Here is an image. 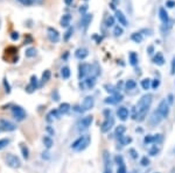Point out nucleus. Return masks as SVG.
<instances>
[{"instance_id": "2", "label": "nucleus", "mask_w": 175, "mask_h": 173, "mask_svg": "<svg viewBox=\"0 0 175 173\" xmlns=\"http://www.w3.org/2000/svg\"><path fill=\"white\" fill-rule=\"evenodd\" d=\"M90 142H91L90 136H81V137H78L76 141L71 144V149L76 151H83L89 146Z\"/></svg>"}, {"instance_id": "43", "label": "nucleus", "mask_w": 175, "mask_h": 173, "mask_svg": "<svg viewBox=\"0 0 175 173\" xmlns=\"http://www.w3.org/2000/svg\"><path fill=\"white\" fill-rule=\"evenodd\" d=\"M159 86H160V80H159V79H153L152 83H151V87H152L153 90H156Z\"/></svg>"}, {"instance_id": "13", "label": "nucleus", "mask_w": 175, "mask_h": 173, "mask_svg": "<svg viewBox=\"0 0 175 173\" xmlns=\"http://www.w3.org/2000/svg\"><path fill=\"white\" fill-rule=\"evenodd\" d=\"M48 37H49V40H50L53 43H56V42L60 41V34H59V31L55 29V28L49 27V28H48Z\"/></svg>"}, {"instance_id": "23", "label": "nucleus", "mask_w": 175, "mask_h": 173, "mask_svg": "<svg viewBox=\"0 0 175 173\" xmlns=\"http://www.w3.org/2000/svg\"><path fill=\"white\" fill-rule=\"evenodd\" d=\"M69 111H70V105H69L68 102H63V104H61L60 107H59L60 114H67L69 113Z\"/></svg>"}, {"instance_id": "14", "label": "nucleus", "mask_w": 175, "mask_h": 173, "mask_svg": "<svg viewBox=\"0 0 175 173\" xmlns=\"http://www.w3.org/2000/svg\"><path fill=\"white\" fill-rule=\"evenodd\" d=\"M116 19L118 20L119 24H122V26H124V27L129 26V21H127V19H126L125 14L123 13L122 11H119V9L116 11Z\"/></svg>"}, {"instance_id": "55", "label": "nucleus", "mask_w": 175, "mask_h": 173, "mask_svg": "<svg viewBox=\"0 0 175 173\" xmlns=\"http://www.w3.org/2000/svg\"><path fill=\"white\" fill-rule=\"evenodd\" d=\"M147 53H150V55H152V53H154V46H153V45H150V46L147 48Z\"/></svg>"}, {"instance_id": "53", "label": "nucleus", "mask_w": 175, "mask_h": 173, "mask_svg": "<svg viewBox=\"0 0 175 173\" xmlns=\"http://www.w3.org/2000/svg\"><path fill=\"white\" fill-rule=\"evenodd\" d=\"M166 6L169 8H173L175 6V1L174 0H168L167 2H166Z\"/></svg>"}, {"instance_id": "58", "label": "nucleus", "mask_w": 175, "mask_h": 173, "mask_svg": "<svg viewBox=\"0 0 175 173\" xmlns=\"http://www.w3.org/2000/svg\"><path fill=\"white\" fill-rule=\"evenodd\" d=\"M35 1H38V2H42V0H35Z\"/></svg>"}, {"instance_id": "46", "label": "nucleus", "mask_w": 175, "mask_h": 173, "mask_svg": "<svg viewBox=\"0 0 175 173\" xmlns=\"http://www.w3.org/2000/svg\"><path fill=\"white\" fill-rule=\"evenodd\" d=\"M20 4H22L23 6H31L32 4L34 2V0H18Z\"/></svg>"}, {"instance_id": "50", "label": "nucleus", "mask_w": 175, "mask_h": 173, "mask_svg": "<svg viewBox=\"0 0 175 173\" xmlns=\"http://www.w3.org/2000/svg\"><path fill=\"white\" fill-rule=\"evenodd\" d=\"M4 86H5V91H6V93H9V92H11V86H9V84L7 83L6 79H4Z\"/></svg>"}, {"instance_id": "22", "label": "nucleus", "mask_w": 175, "mask_h": 173, "mask_svg": "<svg viewBox=\"0 0 175 173\" xmlns=\"http://www.w3.org/2000/svg\"><path fill=\"white\" fill-rule=\"evenodd\" d=\"M70 21H71V16L69 14H66V15H63L62 16V19H61V26L62 27H69L70 26Z\"/></svg>"}, {"instance_id": "24", "label": "nucleus", "mask_w": 175, "mask_h": 173, "mask_svg": "<svg viewBox=\"0 0 175 173\" xmlns=\"http://www.w3.org/2000/svg\"><path fill=\"white\" fill-rule=\"evenodd\" d=\"M125 131H126V128H125V126H118L117 128H116V130H114V135L117 136L118 138L119 137H122V136H124V134H125Z\"/></svg>"}, {"instance_id": "41", "label": "nucleus", "mask_w": 175, "mask_h": 173, "mask_svg": "<svg viewBox=\"0 0 175 173\" xmlns=\"http://www.w3.org/2000/svg\"><path fill=\"white\" fill-rule=\"evenodd\" d=\"M105 24L106 27H112L114 24V18L113 16H107L106 21H105Z\"/></svg>"}, {"instance_id": "54", "label": "nucleus", "mask_w": 175, "mask_h": 173, "mask_svg": "<svg viewBox=\"0 0 175 173\" xmlns=\"http://www.w3.org/2000/svg\"><path fill=\"white\" fill-rule=\"evenodd\" d=\"M166 100H167V102H168V104H169V106L172 105V104L174 102V100H173V94H169V95H168V97H167V99H166Z\"/></svg>"}, {"instance_id": "18", "label": "nucleus", "mask_w": 175, "mask_h": 173, "mask_svg": "<svg viewBox=\"0 0 175 173\" xmlns=\"http://www.w3.org/2000/svg\"><path fill=\"white\" fill-rule=\"evenodd\" d=\"M88 55H89V51H88L86 48H79V49H77L76 53H75V56H76V58H78V59L86 58Z\"/></svg>"}, {"instance_id": "35", "label": "nucleus", "mask_w": 175, "mask_h": 173, "mask_svg": "<svg viewBox=\"0 0 175 173\" xmlns=\"http://www.w3.org/2000/svg\"><path fill=\"white\" fill-rule=\"evenodd\" d=\"M50 75H52V73H50V71L49 70H46L43 73H42V83H47L49 79H50Z\"/></svg>"}, {"instance_id": "34", "label": "nucleus", "mask_w": 175, "mask_h": 173, "mask_svg": "<svg viewBox=\"0 0 175 173\" xmlns=\"http://www.w3.org/2000/svg\"><path fill=\"white\" fill-rule=\"evenodd\" d=\"M119 141H120L122 145H129L132 142V138L129 136H122V137H119Z\"/></svg>"}, {"instance_id": "4", "label": "nucleus", "mask_w": 175, "mask_h": 173, "mask_svg": "<svg viewBox=\"0 0 175 173\" xmlns=\"http://www.w3.org/2000/svg\"><path fill=\"white\" fill-rule=\"evenodd\" d=\"M90 71H91V65L90 64H86V63L79 64V66H78V78L79 79L86 78L88 75H90Z\"/></svg>"}, {"instance_id": "5", "label": "nucleus", "mask_w": 175, "mask_h": 173, "mask_svg": "<svg viewBox=\"0 0 175 173\" xmlns=\"http://www.w3.org/2000/svg\"><path fill=\"white\" fill-rule=\"evenodd\" d=\"M5 160H6V164L12 168H19L21 166V162L15 155H7Z\"/></svg>"}, {"instance_id": "39", "label": "nucleus", "mask_w": 175, "mask_h": 173, "mask_svg": "<svg viewBox=\"0 0 175 173\" xmlns=\"http://www.w3.org/2000/svg\"><path fill=\"white\" fill-rule=\"evenodd\" d=\"M105 104H107V105H116L117 104V99H116L114 95H111V97L105 99Z\"/></svg>"}, {"instance_id": "30", "label": "nucleus", "mask_w": 175, "mask_h": 173, "mask_svg": "<svg viewBox=\"0 0 175 173\" xmlns=\"http://www.w3.org/2000/svg\"><path fill=\"white\" fill-rule=\"evenodd\" d=\"M132 41H134L136 43H141V41H143V35L140 34V33H133L132 34Z\"/></svg>"}, {"instance_id": "51", "label": "nucleus", "mask_w": 175, "mask_h": 173, "mask_svg": "<svg viewBox=\"0 0 175 173\" xmlns=\"http://www.w3.org/2000/svg\"><path fill=\"white\" fill-rule=\"evenodd\" d=\"M129 152L131 153V157H132V158H134V159L138 158V152L134 150V149H130Z\"/></svg>"}, {"instance_id": "45", "label": "nucleus", "mask_w": 175, "mask_h": 173, "mask_svg": "<svg viewBox=\"0 0 175 173\" xmlns=\"http://www.w3.org/2000/svg\"><path fill=\"white\" fill-rule=\"evenodd\" d=\"M161 139H162V135H160V134H156V135H153V143H159L161 142Z\"/></svg>"}, {"instance_id": "31", "label": "nucleus", "mask_w": 175, "mask_h": 173, "mask_svg": "<svg viewBox=\"0 0 175 173\" xmlns=\"http://www.w3.org/2000/svg\"><path fill=\"white\" fill-rule=\"evenodd\" d=\"M20 149H21V152H22L23 158L28 159V157H29V150H28V148H27L25 144H20Z\"/></svg>"}, {"instance_id": "8", "label": "nucleus", "mask_w": 175, "mask_h": 173, "mask_svg": "<svg viewBox=\"0 0 175 173\" xmlns=\"http://www.w3.org/2000/svg\"><path fill=\"white\" fill-rule=\"evenodd\" d=\"M113 124H114V119L111 116V115H109V116H106L105 121L102 123V126H100V131H102V133H107V131H110V129L113 127Z\"/></svg>"}, {"instance_id": "9", "label": "nucleus", "mask_w": 175, "mask_h": 173, "mask_svg": "<svg viewBox=\"0 0 175 173\" xmlns=\"http://www.w3.org/2000/svg\"><path fill=\"white\" fill-rule=\"evenodd\" d=\"M92 121H93V117H92L91 115H88V116H85L83 117L82 120H79L78 122V124H77V127L79 130H84V129H88L90 126H91Z\"/></svg>"}, {"instance_id": "6", "label": "nucleus", "mask_w": 175, "mask_h": 173, "mask_svg": "<svg viewBox=\"0 0 175 173\" xmlns=\"http://www.w3.org/2000/svg\"><path fill=\"white\" fill-rule=\"evenodd\" d=\"M12 113H13V116H14V119L16 121H23L26 119V116H27L25 109L22 107H20V106H14L12 108Z\"/></svg>"}, {"instance_id": "10", "label": "nucleus", "mask_w": 175, "mask_h": 173, "mask_svg": "<svg viewBox=\"0 0 175 173\" xmlns=\"http://www.w3.org/2000/svg\"><path fill=\"white\" fill-rule=\"evenodd\" d=\"M0 128L5 131H14L16 129V126L13 122L6 120V119H1L0 120Z\"/></svg>"}, {"instance_id": "49", "label": "nucleus", "mask_w": 175, "mask_h": 173, "mask_svg": "<svg viewBox=\"0 0 175 173\" xmlns=\"http://www.w3.org/2000/svg\"><path fill=\"white\" fill-rule=\"evenodd\" d=\"M170 75H175V57L172 59V65H170Z\"/></svg>"}, {"instance_id": "12", "label": "nucleus", "mask_w": 175, "mask_h": 173, "mask_svg": "<svg viewBox=\"0 0 175 173\" xmlns=\"http://www.w3.org/2000/svg\"><path fill=\"white\" fill-rule=\"evenodd\" d=\"M162 120H163V119H162V116L159 114V112H158V111H154L152 113V115H151V117H150V123H151V126L155 127V126H158Z\"/></svg>"}, {"instance_id": "28", "label": "nucleus", "mask_w": 175, "mask_h": 173, "mask_svg": "<svg viewBox=\"0 0 175 173\" xmlns=\"http://www.w3.org/2000/svg\"><path fill=\"white\" fill-rule=\"evenodd\" d=\"M43 144H45V146H46L47 149H50L54 144L52 137H50V136H45V137H43Z\"/></svg>"}, {"instance_id": "20", "label": "nucleus", "mask_w": 175, "mask_h": 173, "mask_svg": "<svg viewBox=\"0 0 175 173\" xmlns=\"http://www.w3.org/2000/svg\"><path fill=\"white\" fill-rule=\"evenodd\" d=\"M153 63L156 64V65H163L165 64V57L161 53H156V55L153 57Z\"/></svg>"}, {"instance_id": "42", "label": "nucleus", "mask_w": 175, "mask_h": 173, "mask_svg": "<svg viewBox=\"0 0 175 173\" xmlns=\"http://www.w3.org/2000/svg\"><path fill=\"white\" fill-rule=\"evenodd\" d=\"M114 162H116V164H117L118 166L124 165V158H123V156H116Z\"/></svg>"}, {"instance_id": "11", "label": "nucleus", "mask_w": 175, "mask_h": 173, "mask_svg": "<svg viewBox=\"0 0 175 173\" xmlns=\"http://www.w3.org/2000/svg\"><path fill=\"white\" fill-rule=\"evenodd\" d=\"M95 105V99L92 98L91 95H88V97H85L83 100V102H82V111H90L92 107Z\"/></svg>"}, {"instance_id": "37", "label": "nucleus", "mask_w": 175, "mask_h": 173, "mask_svg": "<svg viewBox=\"0 0 175 173\" xmlns=\"http://www.w3.org/2000/svg\"><path fill=\"white\" fill-rule=\"evenodd\" d=\"M123 33H124V29H123L120 26H116L113 30V34L114 36H122Z\"/></svg>"}, {"instance_id": "21", "label": "nucleus", "mask_w": 175, "mask_h": 173, "mask_svg": "<svg viewBox=\"0 0 175 173\" xmlns=\"http://www.w3.org/2000/svg\"><path fill=\"white\" fill-rule=\"evenodd\" d=\"M84 84H85V87L86 88H92L95 85H96V78L95 77H88L85 80H84Z\"/></svg>"}, {"instance_id": "59", "label": "nucleus", "mask_w": 175, "mask_h": 173, "mask_svg": "<svg viewBox=\"0 0 175 173\" xmlns=\"http://www.w3.org/2000/svg\"><path fill=\"white\" fill-rule=\"evenodd\" d=\"M0 131H1V128H0Z\"/></svg>"}, {"instance_id": "32", "label": "nucleus", "mask_w": 175, "mask_h": 173, "mask_svg": "<svg viewBox=\"0 0 175 173\" xmlns=\"http://www.w3.org/2000/svg\"><path fill=\"white\" fill-rule=\"evenodd\" d=\"M59 119L60 117V112H59V109H53L50 113L48 114V121H50L52 119Z\"/></svg>"}, {"instance_id": "17", "label": "nucleus", "mask_w": 175, "mask_h": 173, "mask_svg": "<svg viewBox=\"0 0 175 173\" xmlns=\"http://www.w3.org/2000/svg\"><path fill=\"white\" fill-rule=\"evenodd\" d=\"M92 19H93V15L92 14H84L81 19V26L83 27L84 29H86L89 27V24L91 23Z\"/></svg>"}, {"instance_id": "56", "label": "nucleus", "mask_w": 175, "mask_h": 173, "mask_svg": "<svg viewBox=\"0 0 175 173\" xmlns=\"http://www.w3.org/2000/svg\"><path fill=\"white\" fill-rule=\"evenodd\" d=\"M72 1H74V0H64V4H66V5H71V4H72Z\"/></svg>"}, {"instance_id": "33", "label": "nucleus", "mask_w": 175, "mask_h": 173, "mask_svg": "<svg viewBox=\"0 0 175 173\" xmlns=\"http://www.w3.org/2000/svg\"><path fill=\"white\" fill-rule=\"evenodd\" d=\"M160 151H161V148L159 145H153L152 148L150 149V155L151 156H156V155H159Z\"/></svg>"}, {"instance_id": "26", "label": "nucleus", "mask_w": 175, "mask_h": 173, "mask_svg": "<svg viewBox=\"0 0 175 173\" xmlns=\"http://www.w3.org/2000/svg\"><path fill=\"white\" fill-rule=\"evenodd\" d=\"M129 58H130V63H131V65H133V66H136L138 64V55L136 53H130L129 55Z\"/></svg>"}, {"instance_id": "19", "label": "nucleus", "mask_w": 175, "mask_h": 173, "mask_svg": "<svg viewBox=\"0 0 175 173\" xmlns=\"http://www.w3.org/2000/svg\"><path fill=\"white\" fill-rule=\"evenodd\" d=\"M159 18H160V20H161L163 23L168 22L169 16H168V13H167V11H166V8H163V7L159 8Z\"/></svg>"}, {"instance_id": "3", "label": "nucleus", "mask_w": 175, "mask_h": 173, "mask_svg": "<svg viewBox=\"0 0 175 173\" xmlns=\"http://www.w3.org/2000/svg\"><path fill=\"white\" fill-rule=\"evenodd\" d=\"M156 111H158L160 115L162 116V119H167V116L169 115V104L167 102L166 99H163V100L160 101Z\"/></svg>"}, {"instance_id": "57", "label": "nucleus", "mask_w": 175, "mask_h": 173, "mask_svg": "<svg viewBox=\"0 0 175 173\" xmlns=\"http://www.w3.org/2000/svg\"><path fill=\"white\" fill-rule=\"evenodd\" d=\"M112 2H113V4H118V2H119V0H112Z\"/></svg>"}, {"instance_id": "38", "label": "nucleus", "mask_w": 175, "mask_h": 173, "mask_svg": "<svg viewBox=\"0 0 175 173\" xmlns=\"http://www.w3.org/2000/svg\"><path fill=\"white\" fill-rule=\"evenodd\" d=\"M72 34H74V28H72V27H69L67 33H66V35H64V41H69V38L72 36Z\"/></svg>"}, {"instance_id": "15", "label": "nucleus", "mask_w": 175, "mask_h": 173, "mask_svg": "<svg viewBox=\"0 0 175 173\" xmlns=\"http://www.w3.org/2000/svg\"><path fill=\"white\" fill-rule=\"evenodd\" d=\"M117 116L122 121H126L129 119V109L126 107H119L117 109Z\"/></svg>"}, {"instance_id": "7", "label": "nucleus", "mask_w": 175, "mask_h": 173, "mask_svg": "<svg viewBox=\"0 0 175 173\" xmlns=\"http://www.w3.org/2000/svg\"><path fill=\"white\" fill-rule=\"evenodd\" d=\"M103 160H104V172L103 173H112V164H111V157L109 151L103 152Z\"/></svg>"}, {"instance_id": "60", "label": "nucleus", "mask_w": 175, "mask_h": 173, "mask_svg": "<svg viewBox=\"0 0 175 173\" xmlns=\"http://www.w3.org/2000/svg\"><path fill=\"white\" fill-rule=\"evenodd\" d=\"M156 173H159V172H156Z\"/></svg>"}, {"instance_id": "40", "label": "nucleus", "mask_w": 175, "mask_h": 173, "mask_svg": "<svg viewBox=\"0 0 175 173\" xmlns=\"http://www.w3.org/2000/svg\"><path fill=\"white\" fill-rule=\"evenodd\" d=\"M9 144V139L8 138H1L0 139V150H2L4 148H6Z\"/></svg>"}, {"instance_id": "36", "label": "nucleus", "mask_w": 175, "mask_h": 173, "mask_svg": "<svg viewBox=\"0 0 175 173\" xmlns=\"http://www.w3.org/2000/svg\"><path fill=\"white\" fill-rule=\"evenodd\" d=\"M36 55V49L35 48H28L27 50H26V57H34Z\"/></svg>"}, {"instance_id": "48", "label": "nucleus", "mask_w": 175, "mask_h": 173, "mask_svg": "<svg viewBox=\"0 0 175 173\" xmlns=\"http://www.w3.org/2000/svg\"><path fill=\"white\" fill-rule=\"evenodd\" d=\"M117 173H127V170H126V166H125V165L118 166V170H117Z\"/></svg>"}, {"instance_id": "29", "label": "nucleus", "mask_w": 175, "mask_h": 173, "mask_svg": "<svg viewBox=\"0 0 175 173\" xmlns=\"http://www.w3.org/2000/svg\"><path fill=\"white\" fill-rule=\"evenodd\" d=\"M61 77L63 79H69V77H70V69L68 66H63L61 69Z\"/></svg>"}, {"instance_id": "27", "label": "nucleus", "mask_w": 175, "mask_h": 173, "mask_svg": "<svg viewBox=\"0 0 175 173\" xmlns=\"http://www.w3.org/2000/svg\"><path fill=\"white\" fill-rule=\"evenodd\" d=\"M151 83H152V80H151L150 78H145V79H143V80H141V87H143V90H145V91L150 90Z\"/></svg>"}, {"instance_id": "1", "label": "nucleus", "mask_w": 175, "mask_h": 173, "mask_svg": "<svg viewBox=\"0 0 175 173\" xmlns=\"http://www.w3.org/2000/svg\"><path fill=\"white\" fill-rule=\"evenodd\" d=\"M152 95H150V94H146V95L139 99V101L136 105V115H134L136 120H138L139 122L145 120L146 115L150 111V107L152 105Z\"/></svg>"}, {"instance_id": "44", "label": "nucleus", "mask_w": 175, "mask_h": 173, "mask_svg": "<svg viewBox=\"0 0 175 173\" xmlns=\"http://www.w3.org/2000/svg\"><path fill=\"white\" fill-rule=\"evenodd\" d=\"M144 143H145V144H152V143H153V135H147V136H145V138H144Z\"/></svg>"}, {"instance_id": "52", "label": "nucleus", "mask_w": 175, "mask_h": 173, "mask_svg": "<svg viewBox=\"0 0 175 173\" xmlns=\"http://www.w3.org/2000/svg\"><path fill=\"white\" fill-rule=\"evenodd\" d=\"M19 37H20V35H19V33H18V31H14V33H12V34H11V38H12L13 41L19 40Z\"/></svg>"}, {"instance_id": "16", "label": "nucleus", "mask_w": 175, "mask_h": 173, "mask_svg": "<svg viewBox=\"0 0 175 173\" xmlns=\"http://www.w3.org/2000/svg\"><path fill=\"white\" fill-rule=\"evenodd\" d=\"M39 86V82H38V78H36V75H32L31 77V83L29 85L27 86V92L28 93H32V92H34V91L38 88Z\"/></svg>"}, {"instance_id": "47", "label": "nucleus", "mask_w": 175, "mask_h": 173, "mask_svg": "<svg viewBox=\"0 0 175 173\" xmlns=\"http://www.w3.org/2000/svg\"><path fill=\"white\" fill-rule=\"evenodd\" d=\"M140 164L143 166H148L150 165V159L147 158V157H143L141 160H140Z\"/></svg>"}, {"instance_id": "25", "label": "nucleus", "mask_w": 175, "mask_h": 173, "mask_svg": "<svg viewBox=\"0 0 175 173\" xmlns=\"http://www.w3.org/2000/svg\"><path fill=\"white\" fill-rule=\"evenodd\" d=\"M136 86H137V83H136L133 79H129V80L125 83V90L129 92V91L131 90H134Z\"/></svg>"}]
</instances>
